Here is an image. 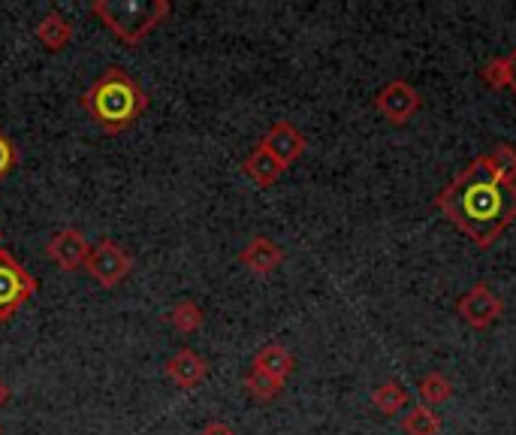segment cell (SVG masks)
Wrapping results in <instances>:
<instances>
[{"instance_id":"10","label":"cell","mask_w":516,"mask_h":435,"mask_svg":"<svg viewBox=\"0 0 516 435\" xmlns=\"http://www.w3.org/2000/svg\"><path fill=\"white\" fill-rule=\"evenodd\" d=\"M402 429L405 435H441V417L429 405L420 402L402 417Z\"/></svg>"},{"instance_id":"2","label":"cell","mask_w":516,"mask_h":435,"mask_svg":"<svg viewBox=\"0 0 516 435\" xmlns=\"http://www.w3.org/2000/svg\"><path fill=\"white\" fill-rule=\"evenodd\" d=\"M82 103L100 127L124 130L145 109V94L124 70L112 67L91 85V91L82 97Z\"/></svg>"},{"instance_id":"20","label":"cell","mask_w":516,"mask_h":435,"mask_svg":"<svg viewBox=\"0 0 516 435\" xmlns=\"http://www.w3.org/2000/svg\"><path fill=\"white\" fill-rule=\"evenodd\" d=\"M504 61H507V88L516 94V49L510 55H504Z\"/></svg>"},{"instance_id":"8","label":"cell","mask_w":516,"mask_h":435,"mask_svg":"<svg viewBox=\"0 0 516 435\" xmlns=\"http://www.w3.org/2000/svg\"><path fill=\"white\" fill-rule=\"evenodd\" d=\"M91 275L100 278L103 284H115L124 272H127V257L112 245V242H103L94 254H91Z\"/></svg>"},{"instance_id":"4","label":"cell","mask_w":516,"mask_h":435,"mask_svg":"<svg viewBox=\"0 0 516 435\" xmlns=\"http://www.w3.org/2000/svg\"><path fill=\"white\" fill-rule=\"evenodd\" d=\"M456 315L471 327V330H489L501 315H504V303L495 290L480 281L474 287H468L465 294L456 300Z\"/></svg>"},{"instance_id":"18","label":"cell","mask_w":516,"mask_h":435,"mask_svg":"<svg viewBox=\"0 0 516 435\" xmlns=\"http://www.w3.org/2000/svg\"><path fill=\"white\" fill-rule=\"evenodd\" d=\"M251 387H254V393L260 396V399H272L278 390H281V381H275V378H269V375H263L260 369L251 375Z\"/></svg>"},{"instance_id":"5","label":"cell","mask_w":516,"mask_h":435,"mask_svg":"<svg viewBox=\"0 0 516 435\" xmlns=\"http://www.w3.org/2000/svg\"><path fill=\"white\" fill-rule=\"evenodd\" d=\"M34 290L37 281L25 272V266H19L10 251H0V321H7Z\"/></svg>"},{"instance_id":"6","label":"cell","mask_w":516,"mask_h":435,"mask_svg":"<svg viewBox=\"0 0 516 435\" xmlns=\"http://www.w3.org/2000/svg\"><path fill=\"white\" fill-rule=\"evenodd\" d=\"M420 106H423V97H420V91L411 85V82H405V79H393V82H387L381 91H378V97H375V109L390 121V124H408L417 112H420Z\"/></svg>"},{"instance_id":"11","label":"cell","mask_w":516,"mask_h":435,"mask_svg":"<svg viewBox=\"0 0 516 435\" xmlns=\"http://www.w3.org/2000/svg\"><path fill=\"white\" fill-rule=\"evenodd\" d=\"M257 369H260L263 375L275 378V381H284V378L293 372V357H290L281 345H269V348H263V351H260V357H257Z\"/></svg>"},{"instance_id":"16","label":"cell","mask_w":516,"mask_h":435,"mask_svg":"<svg viewBox=\"0 0 516 435\" xmlns=\"http://www.w3.org/2000/svg\"><path fill=\"white\" fill-rule=\"evenodd\" d=\"M486 158H489L492 170H495L504 182L516 185V149H513V145L501 142V145H495V152L486 155Z\"/></svg>"},{"instance_id":"19","label":"cell","mask_w":516,"mask_h":435,"mask_svg":"<svg viewBox=\"0 0 516 435\" xmlns=\"http://www.w3.org/2000/svg\"><path fill=\"white\" fill-rule=\"evenodd\" d=\"M16 164V152H13V142L0 133V176H7Z\"/></svg>"},{"instance_id":"15","label":"cell","mask_w":516,"mask_h":435,"mask_svg":"<svg viewBox=\"0 0 516 435\" xmlns=\"http://www.w3.org/2000/svg\"><path fill=\"white\" fill-rule=\"evenodd\" d=\"M245 170L251 173V179H254V182H260V185H272V182L281 176V170H284V167H281V164H278V161L263 149V145H260V149L254 152V158L248 161V167H245Z\"/></svg>"},{"instance_id":"7","label":"cell","mask_w":516,"mask_h":435,"mask_svg":"<svg viewBox=\"0 0 516 435\" xmlns=\"http://www.w3.org/2000/svg\"><path fill=\"white\" fill-rule=\"evenodd\" d=\"M263 149H266L281 167H287V164H293V161L305 152V136H302L293 124L278 121V124L263 136Z\"/></svg>"},{"instance_id":"9","label":"cell","mask_w":516,"mask_h":435,"mask_svg":"<svg viewBox=\"0 0 516 435\" xmlns=\"http://www.w3.org/2000/svg\"><path fill=\"white\" fill-rule=\"evenodd\" d=\"M49 254H52L64 269H73V266L85 257V239H82V233L64 230V233L49 245Z\"/></svg>"},{"instance_id":"13","label":"cell","mask_w":516,"mask_h":435,"mask_svg":"<svg viewBox=\"0 0 516 435\" xmlns=\"http://www.w3.org/2000/svg\"><path fill=\"white\" fill-rule=\"evenodd\" d=\"M372 402H375V408L381 411V414H387V417H393V414H399L405 405H408V390L399 384V381H384L378 390H375V396H372Z\"/></svg>"},{"instance_id":"14","label":"cell","mask_w":516,"mask_h":435,"mask_svg":"<svg viewBox=\"0 0 516 435\" xmlns=\"http://www.w3.org/2000/svg\"><path fill=\"white\" fill-rule=\"evenodd\" d=\"M242 260L254 269V272H272L281 263V251L269 242V239H254L251 248L242 254Z\"/></svg>"},{"instance_id":"3","label":"cell","mask_w":516,"mask_h":435,"mask_svg":"<svg viewBox=\"0 0 516 435\" xmlns=\"http://www.w3.org/2000/svg\"><path fill=\"white\" fill-rule=\"evenodd\" d=\"M94 13H100L109 28L115 34H121L124 40H139V34H145L148 28L157 25V19L166 13L163 4H112V7H94Z\"/></svg>"},{"instance_id":"17","label":"cell","mask_w":516,"mask_h":435,"mask_svg":"<svg viewBox=\"0 0 516 435\" xmlns=\"http://www.w3.org/2000/svg\"><path fill=\"white\" fill-rule=\"evenodd\" d=\"M480 79H483V85H486L489 91H501V88H507V61H504V55H501V58L486 61V64H483V70H480Z\"/></svg>"},{"instance_id":"1","label":"cell","mask_w":516,"mask_h":435,"mask_svg":"<svg viewBox=\"0 0 516 435\" xmlns=\"http://www.w3.org/2000/svg\"><path fill=\"white\" fill-rule=\"evenodd\" d=\"M435 206L477 248H492L495 239L516 221V185L504 182L483 155L474 158L435 197Z\"/></svg>"},{"instance_id":"12","label":"cell","mask_w":516,"mask_h":435,"mask_svg":"<svg viewBox=\"0 0 516 435\" xmlns=\"http://www.w3.org/2000/svg\"><path fill=\"white\" fill-rule=\"evenodd\" d=\"M417 396H420L423 405L432 408V405H441V402H447L453 396V384H450V378L444 372H429V375H423V381L417 387Z\"/></svg>"}]
</instances>
